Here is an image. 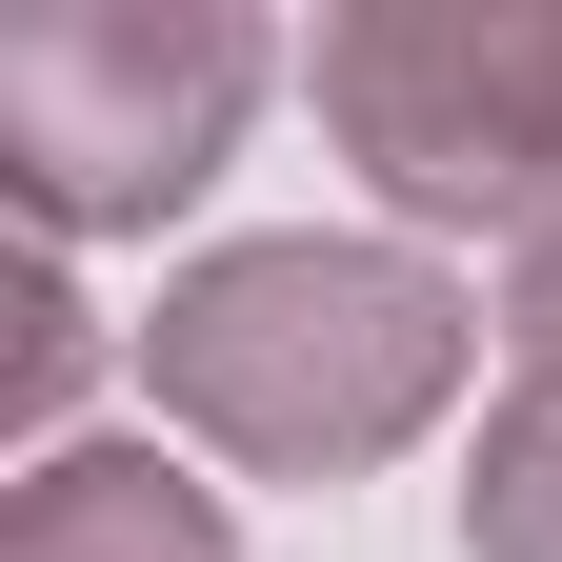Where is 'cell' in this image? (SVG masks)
<instances>
[{
  "label": "cell",
  "instance_id": "cell-1",
  "mask_svg": "<svg viewBox=\"0 0 562 562\" xmlns=\"http://www.w3.org/2000/svg\"><path fill=\"white\" fill-rule=\"evenodd\" d=\"M140 362H161V402L201 442L322 482V462H382L402 422L462 382V302L422 261H382V241H241V261H201L161 302Z\"/></svg>",
  "mask_w": 562,
  "mask_h": 562
},
{
  "label": "cell",
  "instance_id": "cell-4",
  "mask_svg": "<svg viewBox=\"0 0 562 562\" xmlns=\"http://www.w3.org/2000/svg\"><path fill=\"white\" fill-rule=\"evenodd\" d=\"M21 562H222V503L161 462H41L21 482Z\"/></svg>",
  "mask_w": 562,
  "mask_h": 562
},
{
  "label": "cell",
  "instance_id": "cell-5",
  "mask_svg": "<svg viewBox=\"0 0 562 562\" xmlns=\"http://www.w3.org/2000/svg\"><path fill=\"white\" fill-rule=\"evenodd\" d=\"M482 562H562V382H522L482 442Z\"/></svg>",
  "mask_w": 562,
  "mask_h": 562
},
{
  "label": "cell",
  "instance_id": "cell-3",
  "mask_svg": "<svg viewBox=\"0 0 562 562\" xmlns=\"http://www.w3.org/2000/svg\"><path fill=\"white\" fill-rule=\"evenodd\" d=\"M322 121L422 201V222H562V21L522 0H382L322 21Z\"/></svg>",
  "mask_w": 562,
  "mask_h": 562
},
{
  "label": "cell",
  "instance_id": "cell-2",
  "mask_svg": "<svg viewBox=\"0 0 562 562\" xmlns=\"http://www.w3.org/2000/svg\"><path fill=\"white\" fill-rule=\"evenodd\" d=\"M261 101V21L222 0H21L0 21V161L41 222H161V201L241 140Z\"/></svg>",
  "mask_w": 562,
  "mask_h": 562
}]
</instances>
